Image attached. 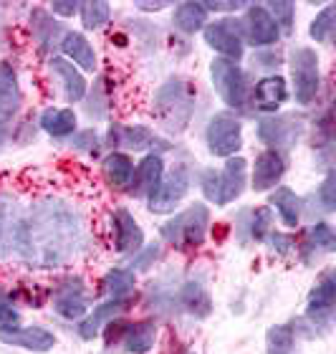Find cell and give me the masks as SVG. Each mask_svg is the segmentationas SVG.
<instances>
[{"instance_id":"cell-1","label":"cell","mask_w":336,"mask_h":354,"mask_svg":"<svg viewBox=\"0 0 336 354\" xmlns=\"http://www.w3.org/2000/svg\"><path fill=\"white\" fill-rule=\"evenodd\" d=\"M207 225H210V213L203 203H195L190 205L185 213H177L175 218H169L165 225H162V236L167 243H172L177 251H192V248H200L205 241V233H207Z\"/></svg>"},{"instance_id":"cell-2","label":"cell","mask_w":336,"mask_h":354,"mask_svg":"<svg viewBox=\"0 0 336 354\" xmlns=\"http://www.w3.org/2000/svg\"><path fill=\"white\" fill-rule=\"evenodd\" d=\"M245 175H248V162L243 157H227L223 170H205L200 177L205 198L212 200L215 205H227L233 203L245 187Z\"/></svg>"},{"instance_id":"cell-3","label":"cell","mask_w":336,"mask_h":354,"mask_svg":"<svg viewBox=\"0 0 336 354\" xmlns=\"http://www.w3.org/2000/svg\"><path fill=\"white\" fill-rule=\"evenodd\" d=\"M291 76H293V96L299 104H311L319 94V56L316 51L299 46L291 51Z\"/></svg>"},{"instance_id":"cell-4","label":"cell","mask_w":336,"mask_h":354,"mask_svg":"<svg viewBox=\"0 0 336 354\" xmlns=\"http://www.w3.org/2000/svg\"><path fill=\"white\" fill-rule=\"evenodd\" d=\"M187 190H190V172H187L185 165H175L172 170L162 175L157 190L147 198V205L157 215H169L183 203Z\"/></svg>"},{"instance_id":"cell-5","label":"cell","mask_w":336,"mask_h":354,"mask_svg":"<svg viewBox=\"0 0 336 354\" xmlns=\"http://www.w3.org/2000/svg\"><path fill=\"white\" fill-rule=\"evenodd\" d=\"M210 79H212L215 91H218V96L227 106H233V109H243V106H245V99H248L245 74L238 68L235 61L215 59L210 66Z\"/></svg>"},{"instance_id":"cell-6","label":"cell","mask_w":336,"mask_h":354,"mask_svg":"<svg viewBox=\"0 0 336 354\" xmlns=\"http://www.w3.org/2000/svg\"><path fill=\"white\" fill-rule=\"evenodd\" d=\"M205 142H207L210 155L235 157V152H241V145H243L241 122L235 117H230V114H215V117L207 122Z\"/></svg>"},{"instance_id":"cell-7","label":"cell","mask_w":336,"mask_h":354,"mask_svg":"<svg viewBox=\"0 0 336 354\" xmlns=\"http://www.w3.org/2000/svg\"><path fill=\"white\" fill-rule=\"evenodd\" d=\"M304 122L291 114H268L258 122V140L276 152H286L299 142Z\"/></svg>"},{"instance_id":"cell-8","label":"cell","mask_w":336,"mask_h":354,"mask_svg":"<svg viewBox=\"0 0 336 354\" xmlns=\"http://www.w3.org/2000/svg\"><path fill=\"white\" fill-rule=\"evenodd\" d=\"M205 41L210 48L220 53V59L227 61H241L243 56V41H241V30H238V23L235 21H215L210 26H205L203 30Z\"/></svg>"},{"instance_id":"cell-9","label":"cell","mask_w":336,"mask_h":354,"mask_svg":"<svg viewBox=\"0 0 336 354\" xmlns=\"http://www.w3.org/2000/svg\"><path fill=\"white\" fill-rule=\"evenodd\" d=\"M0 342L23 347L28 352H48L56 347V337L44 326H18V324H0Z\"/></svg>"},{"instance_id":"cell-10","label":"cell","mask_w":336,"mask_h":354,"mask_svg":"<svg viewBox=\"0 0 336 354\" xmlns=\"http://www.w3.org/2000/svg\"><path fill=\"white\" fill-rule=\"evenodd\" d=\"M238 26L243 28V36L250 46H270L281 38V30L265 10V6H250L243 23H238Z\"/></svg>"},{"instance_id":"cell-11","label":"cell","mask_w":336,"mask_h":354,"mask_svg":"<svg viewBox=\"0 0 336 354\" xmlns=\"http://www.w3.org/2000/svg\"><path fill=\"white\" fill-rule=\"evenodd\" d=\"M162 175H165V165H162V157L157 155H147L139 160V165L134 167L132 183L127 187V192L132 198H149L157 185H160Z\"/></svg>"},{"instance_id":"cell-12","label":"cell","mask_w":336,"mask_h":354,"mask_svg":"<svg viewBox=\"0 0 336 354\" xmlns=\"http://www.w3.org/2000/svg\"><path fill=\"white\" fill-rule=\"evenodd\" d=\"M114 221V245H117V253L122 256H137V251L144 243V236H142V228L139 223L134 221V215H129V210L119 207L111 215Z\"/></svg>"},{"instance_id":"cell-13","label":"cell","mask_w":336,"mask_h":354,"mask_svg":"<svg viewBox=\"0 0 336 354\" xmlns=\"http://www.w3.org/2000/svg\"><path fill=\"white\" fill-rule=\"evenodd\" d=\"M286 172V160L281 152L276 149H265L256 157V165H253V190L265 192L273 190L278 185V180L283 177Z\"/></svg>"},{"instance_id":"cell-14","label":"cell","mask_w":336,"mask_h":354,"mask_svg":"<svg viewBox=\"0 0 336 354\" xmlns=\"http://www.w3.org/2000/svg\"><path fill=\"white\" fill-rule=\"evenodd\" d=\"M21 86H18V76H15V68L3 61L0 64V122H8L13 119L18 111H21Z\"/></svg>"},{"instance_id":"cell-15","label":"cell","mask_w":336,"mask_h":354,"mask_svg":"<svg viewBox=\"0 0 336 354\" xmlns=\"http://www.w3.org/2000/svg\"><path fill=\"white\" fill-rule=\"evenodd\" d=\"M127 309H129V296H127V299H111V301L102 304V306H96L94 314H91V317H86L79 324L81 339H94L96 334H99V329H102L106 322L117 319L119 314H124Z\"/></svg>"},{"instance_id":"cell-16","label":"cell","mask_w":336,"mask_h":354,"mask_svg":"<svg viewBox=\"0 0 336 354\" xmlns=\"http://www.w3.org/2000/svg\"><path fill=\"white\" fill-rule=\"evenodd\" d=\"M288 99V88L281 76H265L256 84V94H253V102H256L258 111H265V114H273L278 111V106Z\"/></svg>"},{"instance_id":"cell-17","label":"cell","mask_w":336,"mask_h":354,"mask_svg":"<svg viewBox=\"0 0 336 354\" xmlns=\"http://www.w3.org/2000/svg\"><path fill=\"white\" fill-rule=\"evenodd\" d=\"M334 304H336L334 276H331V273H324L321 281L316 283L314 291H311V296H308L306 314L311 319H324V317H329L331 311H334Z\"/></svg>"},{"instance_id":"cell-18","label":"cell","mask_w":336,"mask_h":354,"mask_svg":"<svg viewBox=\"0 0 336 354\" xmlns=\"http://www.w3.org/2000/svg\"><path fill=\"white\" fill-rule=\"evenodd\" d=\"M61 51L66 53L73 64H79L84 71H96V53L91 48L86 38L76 33V30H68L64 41H61Z\"/></svg>"},{"instance_id":"cell-19","label":"cell","mask_w":336,"mask_h":354,"mask_svg":"<svg viewBox=\"0 0 336 354\" xmlns=\"http://www.w3.org/2000/svg\"><path fill=\"white\" fill-rule=\"evenodd\" d=\"M51 71L61 79L64 91H66L68 102H81L86 96V79L73 68V64H68L66 59H51Z\"/></svg>"},{"instance_id":"cell-20","label":"cell","mask_w":336,"mask_h":354,"mask_svg":"<svg viewBox=\"0 0 336 354\" xmlns=\"http://www.w3.org/2000/svg\"><path fill=\"white\" fill-rule=\"evenodd\" d=\"M124 349L129 354H147L154 347V339H157V326L152 322H129L124 332Z\"/></svg>"},{"instance_id":"cell-21","label":"cell","mask_w":336,"mask_h":354,"mask_svg":"<svg viewBox=\"0 0 336 354\" xmlns=\"http://www.w3.org/2000/svg\"><path fill=\"white\" fill-rule=\"evenodd\" d=\"M102 170H104V177L109 180L111 187H117V190H127L129 183H132L134 162L127 155H122V152H111V155L104 160Z\"/></svg>"},{"instance_id":"cell-22","label":"cell","mask_w":336,"mask_h":354,"mask_svg":"<svg viewBox=\"0 0 336 354\" xmlns=\"http://www.w3.org/2000/svg\"><path fill=\"white\" fill-rule=\"evenodd\" d=\"M53 309L59 311V317L64 319H81L86 314V296L81 291V286L76 288H64L53 299Z\"/></svg>"},{"instance_id":"cell-23","label":"cell","mask_w":336,"mask_h":354,"mask_svg":"<svg viewBox=\"0 0 336 354\" xmlns=\"http://www.w3.org/2000/svg\"><path fill=\"white\" fill-rule=\"evenodd\" d=\"M270 203L276 205L281 221L288 225V228H296L301 221V203L296 198V192L288 190V187H276V192L270 195Z\"/></svg>"},{"instance_id":"cell-24","label":"cell","mask_w":336,"mask_h":354,"mask_svg":"<svg viewBox=\"0 0 336 354\" xmlns=\"http://www.w3.org/2000/svg\"><path fill=\"white\" fill-rule=\"evenodd\" d=\"M180 301H183V306L190 311L192 317L205 319L212 311L210 294H207L200 283H195V281H190V283H185L183 286V291H180Z\"/></svg>"},{"instance_id":"cell-25","label":"cell","mask_w":336,"mask_h":354,"mask_svg":"<svg viewBox=\"0 0 336 354\" xmlns=\"http://www.w3.org/2000/svg\"><path fill=\"white\" fill-rule=\"evenodd\" d=\"M41 127L51 137H68L76 129V114L71 109H46L41 114Z\"/></svg>"},{"instance_id":"cell-26","label":"cell","mask_w":336,"mask_h":354,"mask_svg":"<svg viewBox=\"0 0 336 354\" xmlns=\"http://www.w3.org/2000/svg\"><path fill=\"white\" fill-rule=\"evenodd\" d=\"M205 18H207V10L203 8V3H180L175 8V26L187 36L205 28Z\"/></svg>"},{"instance_id":"cell-27","label":"cell","mask_w":336,"mask_h":354,"mask_svg":"<svg viewBox=\"0 0 336 354\" xmlns=\"http://www.w3.org/2000/svg\"><path fill=\"white\" fill-rule=\"evenodd\" d=\"M104 294H109L111 299H127L134 291V273L114 268L104 276Z\"/></svg>"},{"instance_id":"cell-28","label":"cell","mask_w":336,"mask_h":354,"mask_svg":"<svg viewBox=\"0 0 336 354\" xmlns=\"http://www.w3.org/2000/svg\"><path fill=\"white\" fill-rule=\"evenodd\" d=\"M111 145H122V147L129 149H142L152 145V132L147 127H124V129H117V134L111 132Z\"/></svg>"},{"instance_id":"cell-29","label":"cell","mask_w":336,"mask_h":354,"mask_svg":"<svg viewBox=\"0 0 336 354\" xmlns=\"http://www.w3.org/2000/svg\"><path fill=\"white\" fill-rule=\"evenodd\" d=\"M293 342H296L293 326L291 324H276V326H270L268 329L265 347H268V354H291Z\"/></svg>"},{"instance_id":"cell-30","label":"cell","mask_w":336,"mask_h":354,"mask_svg":"<svg viewBox=\"0 0 336 354\" xmlns=\"http://www.w3.org/2000/svg\"><path fill=\"white\" fill-rule=\"evenodd\" d=\"M336 30V6H326L311 23V38L319 44H329Z\"/></svg>"},{"instance_id":"cell-31","label":"cell","mask_w":336,"mask_h":354,"mask_svg":"<svg viewBox=\"0 0 336 354\" xmlns=\"http://www.w3.org/2000/svg\"><path fill=\"white\" fill-rule=\"evenodd\" d=\"M109 18H111L109 3L96 0V3H84V6H81V21H84V28H88V30L102 28Z\"/></svg>"},{"instance_id":"cell-32","label":"cell","mask_w":336,"mask_h":354,"mask_svg":"<svg viewBox=\"0 0 336 354\" xmlns=\"http://www.w3.org/2000/svg\"><path fill=\"white\" fill-rule=\"evenodd\" d=\"M308 243H311L314 251H324V253L334 251L336 236H334V230H331V225H326V223H316L314 228L308 230Z\"/></svg>"},{"instance_id":"cell-33","label":"cell","mask_w":336,"mask_h":354,"mask_svg":"<svg viewBox=\"0 0 336 354\" xmlns=\"http://www.w3.org/2000/svg\"><path fill=\"white\" fill-rule=\"evenodd\" d=\"M270 13V18L276 21L278 30H283V33H293V3H268L265 8Z\"/></svg>"},{"instance_id":"cell-34","label":"cell","mask_w":336,"mask_h":354,"mask_svg":"<svg viewBox=\"0 0 336 354\" xmlns=\"http://www.w3.org/2000/svg\"><path fill=\"white\" fill-rule=\"evenodd\" d=\"M250 236L256 238V241H265V236L270 233V213L265 207H258L253 218H250Z\"/></svg>"},{"instance_id":"cell-35","label":"cell","mask_w":336,"mask_h":354,"mask_svg":"<svg viewBox=\"0 0 336 354\" xmlns=\"http://www.w3.org/2000/svg\"><path fill=\"white\" fill-rule=\"evenodd\" d=\"M316 198L324 203V210L326 213H331L336 207V195H334V175H326V180L321 183V187H319V192H316Z\"/></svg>"},{"instance_id":"cell-36","label":"cell","mask_w":336,"mask_h":354,"mask_svg":"<svg viewBox=\"0 0 336 354\" xmlns=\"http://www.w3.org/2000/svg\"><path fill=\"white\" fill-rule=\"evenodd\" d=\"M96 145H99L96 132H79L76 137H73V147L81 149V152H88V155H94L96 152Z\"/></svg>"},{"instance_id":"cell-37","label":"cell","mask_w":336,"mask_h":354,"mask_svg":"<svg viewBox=\"0 0 336 354\" xmlns=\"http://www.w3.org/2000/svg\"><path fill=\"white\" fill-rule=\"evenodd\" d=\"M18 317H21V314L15 311L10 299L0 294V324H18Z\"/></svg>"},{"instance_id":"cell-38","label":"cell","mask_w":336,"mask_h":354,"mask_svg":"<svg viewBox=\"0 0 336 354\" xmlns=\"http://www.w3.org/2000/svg\"><path fill=\"white\" fill-rule=\"evenodd\" d=\"M265 241L276 248V253H283V256L286 253H291V245H293L291 238H286V236H281V233H273V230H270L268 236H265Z\"/></svg>"},{"instance_id":"cell-39","label":"cell","mask_w":336,"mask_h":354,"mask_svg":"<svg viewBox=\"0 0 336 354\" xmlns=\"http://www.w3.org/2000/svg\"><path fill=\"white\" fill-rule=\"evenodd\" d=\"M79 8H81L79 3H59V0H56V3L51 6V10L53 13H59V15H73Z\"/></svg>"},{"instance_id":"cell-40","label":"cell","mask_w":336,"mask_h":354,"mask_svg":"<svg viewBox=\"0 0 336 354\" xmlns=\"http://www.w3.org/2000/svg\"><path fill=\"white\" fill-rule=\"evenodd\" d=\"M157 253H160V248H157V245H147L144 256H142V259L137 261V268H144V266L149 263V261L157 259Z\"/></svg>"},{"instance_id":"cell-41","label":"cell","mask_w":336,"mask_h":354,"mask_svg":"<svg viewBox=\"0 0 336 354\" xmlns=\"http://www.w3.org/2000/svg\"><path fill=\"white\" fill-rule=\"evenodd\" d=\"M6 140H8V134H6V129H3V127H0V147H3V145H6Z\"/></svg>"}]
</instances>
